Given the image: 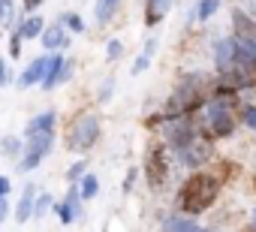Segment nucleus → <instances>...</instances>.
Segmentation results:
<instances>
[{
  "instance_id": "1",
  "label": "nucleus",
  "mask_w": 256,
  "mask_h": 232,
  "mask_svg": "<svg viewBox=\"0 0 256 232\" xmlns=\"http://www.w3.org/2000/svg\"><path fill=\"white\" fill-rule=\"evenodd\" d=\"M211 139L214 136L211 133H202L187 118V114H184V118H178V124L169 127V145L175 148L178 160L184 166H190V169H196V166H202V163L211 160V154H214V142Z\"/></svg>"
},
{
  "instance_id": "2",
  "label": "nucleus",
  "mask_w": 256,
  "mask_h": 232,
  "mask_svg": "<svg viewBox=\"0 0 256 232\" xmlns=\"http://www.w3.org/2000/svg\"><path fill=\"white\" fill-rule=\"evenodd\" d=\"M217 193H220V181H217L214 175H208V172H193V175L184 181L181 193H178V211L196 217V214H202V211H208V208L214 205Z\"/></svg>"
},
{
  "instance_id": "3",
  "label": "nucleus",
  "mask_w": 256,
  "mask_h": 232,
  "mask_svg": "<svg viewBox=\"0 0 256 232\" xmlns=\"http://www.w3.org/2000/svg\"><path fill=\"white\" fill-rule=\"evenodd\" d=\"M202 102H205L202 76H187V78L175 88V94L166 100L160 118H163V121H178V118H184V114H193Z\"/></svg>"
},
{
  "instance_id": "4",
  "label": "nucleus",
  "mask_w": 256,
  "mask_h": 232,
  "mask_svg": "<svg viewBox=\"0 0 256 232\" xmlns=\"http://www.w3.org/2000/svg\"><path fill=\"white\" fill-rule=\"evenodd\" d=\"M100 139V118L94 112H82L78 118H72V124L66 127V148L76 154H84L96 145Z\"/></svg>"
},
{
  "instance_id": "5",
  "label": "nucleus",
  "mask_w": 256,
  "mask_h": 232,
  "mask_svg": "<svg viewBox=\"0 0 256 232\" xmlns=\"http://www.w3.org/2000/svg\"><path fill=\"white\" fill-rule=\"evenodd\" d=\"M205 124L214 139H226L235 130V112H232V96H214L205 108Z\"/></svg>"
},
{
  "instance_id": "6",
  "label": "nucleus",
  "mask_w": 256,
  "mask_h": 232,
  "mask_svg": "<svg viewBox=\"0 0 256 232\" xmlns=\"http://www.w3.org/2000/svg\"><path fill=\"white\" fill-rule=\"evenodd\" d=\"M54 148V130H46V133H36V136H28L24 139V151L18 157V172H34L46 157L48 151Z\"/></svg>"
},
{
  "instance_id": "7",
  "label": "nucleus",
  "mask_w": 256,
  "mask_h": 232,
  "mask_svg": "<svg viewBox=\"0 0 256 232\" xmlns=\"http://www.w3.org/2000/svg\"><path fill=\"white\" fill-rule=\"evenodd\" d=\"M145 181L151 190H160L169 181V148L163 142H151L145 151Z\"/></svg>"
},
{
  "instance_id": "8",
  "label": "nucleus",
  "mask_w": 256,
  "mask_h": 232,
  "mask_svg": "<svg viewBox=\"0 0 256 232\" xmlns=\"http://www.w3.org/2000/svg\"><path fill=\"white\" fill-rule=\"evenodd\" d=\"M54 211H58L60 223H72V220L78 217V211H82V193H78V181H70V190H66V196H64V202H58V205H54Z\"/></svg>"
},
{
  "instance_id": "9",
  "label": "nucleus",
  "mask_w": 256,
  "mask_h": 232,
  "mask_svg": "<svg viewBox=\"0 0 256 232\" xmlns=\"http://www.w3.org/2000/svg\"><path fill=\"white\" fill-rule=\"evenodd\" d=\"M40 40H42L46 52H60V48H66V46H70V34H66V28H64V24H48V28H42Z\"/></svg>"
},
{
  "instance_id": "10",
  "label": "nucleus",
  "mask_w": 256,
  "mask_h": 232,
  "mask_svg": "<svg viewBox=\"0 0 256 232\" xmlns=\"http://www.w3.org/2000/svg\"><path fill=\"white\" fill-rule=\"evenodd\" d=\"M232 60H235V36L217 40V42H214V66H217V72L229 70Z\"/></svg>"
},
{
  "instance_id": "11",
  "label": "nucleus",
  "mask_w": 256,
  "mask_h": 232,
  "mask_svg": "<svg viewBox=\"0 0 256 232\" xmlns=\"http://www.w3.org/2000/svg\"><path fill=\"white\" fill-rule=\"evenodd\" d=\"M46 66H48V54H42V58L30 60V66L18 76V84H22V88H34V84H40V82H42V76H46Z\"/></svg>"
},
{
  "instance_id": "12",
  "label": "nucleus",
  "mask_w": 256,
  "mask_h": 232,
  "mask_svg": "<svg viewBox=\"0 0 256 232\" xmlns=\"http://www.w3.org/2000/svg\"><path fill=\"white\" fill-rule=\"evenodd\" d=\"M54 121H58V114L48 108V112H40L36 118H30L24 124V139L28 136H36V133H46V130H54Z\"/></svg>"
},
{
  "instance_id": "13",
  "label": "nucleus",
  "mask_w": 256,
  "mask_h": 232,
  "mask_svg": "<svg viewBox=\"0 0 256 232\" xmlns=\"http://www.w3.org/2000/svg\"><path fill=\"white\" fill-rule=\"evenodd\" d=\"M169 6H172V0H145V24L148 28H157L166 18Z\"/></svg>"
},
{
  "instance_id": "14",
  "label": "nucleus",
  "mask_w": 256,
  "mask_h": 232,
  "mask_svg": "<svg viewBox=\"0 0 256 232\" xmlns=\"http://www.w3.org/2000/svg\"><path fill=\"white\" fill-rule=\"evenodd\" d=\"M163 229H169V232H196V229H199V223H196V217H193V214L175 211V214H169V220L163 223Z\"/></svg>"
},
{
  "instance_id": "15",
  "label": "nucleus",
  "mask_w": 256,
  "mask_h": 232,
  "mask_svg": "<svg viewBox=\"0 0 256 232\" xmlns=\"http://www.w3.org/2000/svg\"><path fill=\"white\" fill-rule=\"evenodd\" d=\"M232 28H235V36H238V40H256V22H253L247 12L235 10V12H232Z\"/></svg>"
},
{
  "instance_id": "16",
  "label": "nucleus",
  "mask_w": 256,
  "mask_h": 232,
  "mask_svg": "<svg viewBox=\"0 0 256 232\" xmlns=\"http://www.w3.org/2000/svg\"><path fill=\"white\" fill-rule=\"evenodd\" d=\"M120 10V0H96L94 4V16H96V24H108L114 18V12Z\"/></svg>"
},
{
  "instance_id": "17",
  "label": "nucleus",
  "mask_w": 256,
  "mask_h": 232,
  "mask_svg": "<svg viewBox=\"0 0 256 232\" xmlns=\"http://www.w3.org/2000/svg\"><path fill=\"white\" fill-rule=\"evenodd\" d=\"M34 199H36V184H28V187H24V196H22V202H18V211H16L18 223H24V220L34 217Z\"/></svg>"
},
{
  "instance_id": "18",
  "label": "nucleus",
  "mask_w": 256,
  "mask_h": 232,
  "mask_svg": "<svg viewBox=\"0 0 256 232\" xmlns=\"http://www.w3.org/2000/svg\"><path fill=\"white\" fill-rule=\"evenodd\" d=\"M42 28H46V22H42L40 16H30V18H24V22L18 24V30H22L24 40H36V36L42 34Z\"/></svg>"
},
{
  "instance_id": "19",
  "label": "nucleus",
  "mask_w": 256,
  "mask_h": 232,
  "mask_svg": "<svg viewBox=\"0 0 256 232\" xmlns=\"http://www.w3.org/2000/svg\"><path fill=\"white\" fill-rule=\"evenodd\" d=\"M217 10H220V0H199L193 16H196V22H208V18H214Z\"/></svg>"
},
{
  "instance_id": "20",
  "label": "nucleus",
  "mask_w": 256,
  "mask_h": 232,
  "mask_svg": "<svg viewBox=\"0 0 256 232\" xmlns=\"http://www.w3.org/2000/svg\"><path fill=\"white\" fill-rule=\"evenodd\" d=\"M78 193H82V199H94L100 193V178L96 175H82L78 178Z\"/></svg>"
},
{
  "instance_id": "21",
  "label": "nucleus",
  "mask_w": 256,
  "mask_h": 232,
  "mask_svg": "<svg viewBox=\"0 0 256 232\" xmlns=\"http://www.w3.org/2000/svg\"><path fill=\"white\" fill-rule=\"evenodd\" d=\"M154 48H157V42H154V40H148V46H145V52H142V54L136 58V64H133V70H130L133 76H142V72L148 70V64H151V54H154Z\"/></svg>"
},
{
  "instance_id": "22",
  "label": "nucleus",
  "mask_w": 256,
  "mask_h": 232,
  "mask_svg": "<svg viewBox=\"0 0 256 232\" xmlns=\"http://www.w3.org/2000/svg\"><path fill=\"white\" fill-rule=\"evenodd\" d=\"M60 24H64L66 30H72V34H84V22H82V16H76V12H64V16H60Z\"/></svg>"
},
{
  "instance_id": "23",
  "label": "nucleus",
  "mask_w": 256,
  "mask_h": 232,
  "mask_svg": "<svg viewBox=\"0 0 256 232\" xmlns=\"http://www.w3.org/2000/svg\"><path fill=\"white\" fill-rule=\"evenodd\" d=\"M52 205H54V202H52L48 193H36V199H34V217H42Z\"/></svg>"
},
{
  "instance_id": "24",
  "label": "nucleus",
  "mask_w": 256,
  "mask_h": 232,
  "mask_svg": "<svg viewBox=\"0 0 256 232\" xmlns=\"http://www.w3.org/2000/svg\"><path fill=\"white\" fill-rule=\"evenodd\" d=\"M16 18V4L12 0H0V24H10Z\"/></svg>"
},
{
  "instance_id": "25",
  "label": "nucleus",
  "mask_w": 256,
  "mask_h": 232,
  "mask_svg": "<svg viewBox=\"0 0 256 232\" xmlns=\"http://www.w3.org/2000/svg\"><path fill=\"white\" fill-rule=\"evenodd\" d=\"M241 121H244L250 130H256V108H253V106H241Z\"/></svg>"
},
{
  "instance_id": "26",
  "label": "nucleus",
  "mask_w": 256,
  "mask_h": 232,
  "mask_svg": "<svg viewBox=\"0 0 256 232\" xmlns=\"http://www.w3.org/2000/svg\"><path fill=\"white\" fill-rule=\"evenodd\" d=\"M120 52H124L120 40H108V46H106V58H108V60H118V58H120Z\"/></svg>"
},
{
  "instance_id": "27",
  "label": "nucleus",
  "mask_w": 256,
  "mask_h": 232,
  "mask_svg": "<svg viewBox=\"0 0 256 232\" xmlns=\"http://www.w3.org/2000/svg\"><path fill=\"white\" fill-rule=\"evenodd\" d=\"M22 40H24L22 30H16L12 40H10V54H12V58H22Z\"/></svg>"
},
{
  "instance_id": "28",
  "label": "nucleus",
  "mask_w": 256,
  "mask_h": 232,
  "mask_svg": "<svg viewBox=\"0 0 256 232\" xmlns=\"http://www.w3.org/2000/svg\"><path fill=\"white\" fill-rule=\"evenodd\" d=\"M84 169H88V163H72L70 172H66V178H70V181H78V178L84 175Z\"/></svg>"
},
{
  "instance_id": "29",
  "label": "nucleus",
  "mask_w": 256,
  "mask_h": 232,
  "mask_svg": "<svg viewBox=\"0 0 256 232\" xmlns=\"http://www.w3.org/2000/svg\"><path fill=\"white\" fill-rule=\"evenodd\" d=\"M112 84H114L112 78L102 82V88H100V102H108V96H112Z\"/></svg>"
},
{
  "instance_id": "30",
  "label": "nucleus",
  "mask_w": 256,
  "mask_h": 232,
  "mask_svg": "<svg viewBox=\"0 0 256 232\" xmlns=\"http://www.w3.org/2000/svg\"><path fill=\"white\" fill-rule=\"evenodd\" d=\"M10 175H0V196H10Z\"/></svg>"
},
{
  "instance_id": "31",
  "label": "nucleus",
  "mask_w": 256,
  "mask_h": 232,
  "mask_svg": "<svg viewBox=\"0 0 256 232\" xmlns=\"http://www.w3.org/2000/svg\"><path fill=\"white\" fill-rule=\"evenodd\" d=\"M4 151L6 154H18V139H6L4 142Z\"/></svg>"
},
{
  "instance_id": "32",
  "label": "nucleus",
  "mask_w": 256,
  "mask_h": 232,
  "mask_svg": "<svg viewBox=\"0 0 256 232\" xmlns=\"http://www.w3.org/2000/svg\"><path fill=\"white\" fill-rule=\"evenodd\" d=\"M22 6H24L28 12H34V10H40V6H42V0H22Z\"/></svg>"
},
{
  "instance_id": "33",
  "label": "nucleus",
  "mask_w": 256,
  "mask_h": 232,
  "mask_svg": "<svg viewBox=\"0 0 256 232\" xmlns=\"http://www.w3.org/2000/svg\"><path fill=\"white\" fill-rule=\"evenodd\" d=\"M136 169H130V172H126V181H124V190H133V181H136Z\"/></svg>"
},
{
  "instance_id": "34",
  "label": "nucleus",
  "mask_w": 256,
  "mask_h": 232,
  "mask_svg": "<svg viewBox=\"0 0 256 232\" xmlns=\"http://www.w3.org/2000/svg\"><path fill=\"white\" fill-rule=\"evenodd\" d=\"M6 211H10V205H6V196H0V223H4Z\"/></svg>"
},
{
  "instance_id": "35",
  "label": "nucleus",
  "mask_w": 256,
  "mask_h": 232,
  "mask_svg": "<svg viewBox=\"0 0 256 232\" xmlns=\"http://www.w3.org/2000/svg\"><path fill=\"white\" fill-rule=\"evenodd\" d=\"M6 78H10V76H6V64L0 60V84H6Z\"/></svg>"
},
{
  "instance_id": "36",
  "label": "nucleus",
  "mask_w": 256,
  "mask_h": 232,
  "mask_svg": "<svg viewBox=\"0 0 256 232\" xmlns=\"http://www.w3.org/2000/svg\"><path fill=\"white\" fill-rule=\"evenodd\" d=\"M253 229H256V211H253Z\"/></svg>"
}]
</instances>
